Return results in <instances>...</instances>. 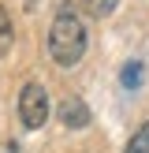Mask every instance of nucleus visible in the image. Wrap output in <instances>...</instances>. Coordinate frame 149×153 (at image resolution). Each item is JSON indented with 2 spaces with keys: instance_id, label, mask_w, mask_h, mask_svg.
Returning a JSON list of instances; mask_svg holds the SVG:
<instances>
[{
  "instance_id": "1",
  "label": "nucleus",
  "mask_w": 149,
  "mask_h": 153,
  "mask_svg": "<svg viewBox=\"0 0 149 153\" xmlns=\"http://www.w3.org/2000/svg\"><path fill=\"white\" fill-rule=\"evenodd\" d=\"M49 56L56 67H74L86 56V22L74 7H60L49 26Z\"/></svg>"
},
{
  "instance_id": "2",
  "label": "nucleus",
  "mask_w": 149,
  "mask_h": 153,
  "mask_svg": "<svg viewBox=\"0 0 149 153\" xmlns=\"http://www.w3.org/2000/svg\"><path fill=\"white\" fill-rule=\"evenodd\" d=\"M19 120L26 131H37V127H45V120H49V94H45L41 82H26L19 94Z\"/></svg>"
},
{
  "instance_id": "3",
  "label": "nucleus",
  "mask_w": 149,
  "mask_h": 153,
  "mask_svg": "<svg viewBox=\"0 0 149 153\" xmlns=\"http://www.w3.org/2000/svg\"><path fill=\"white\" fill-rule=\"evenodd\" d=\"M60 123L71 127V131L89 127V105L82 101V97H63V101H60Z\"/></svg>"
},
{
  "instance_id": "4",
  "label": "nucleus",
  "mask_w": 149,
  "mask_h": 153,
  "mask_svg": "<svg viewBox=\"0 0 149 153\" xmlns=\"http://www.w3.org/2000/svg\"><path fill=\"white\" fill-rule=\"evenodd\" d=\"M116 4L119 0H82V11H86L89 19H104V15L116 11Z\"/></svg>"
},
{
  "instance_id": "5",
  "label": "nucleus",
  "mask_w": 149,
  "mask_h": 153,
  "mask_svg": "<svg viewBox=\"0 0 149 153\" xmlns=\"http://www.w3.org/2000/svg\"><path fill=\"white\" fill-rule=\"evenodd\" d=\"M11 41H15V30H11V15L0 7V56H4L7 49H11Z\"/></svg>"
},
{
  "instance_id": "6",
  "label": "nucleus",
  "mask_w": 149,
  "mask_h": 153,
  "mask_svg": "<svg viewBox=\"0 0 149 153\" xmlns=\"http://www.w3.org/2000/svg\"><path fill=\"white\" fill-rule=\"evenodd\" d=\"M127 153H149V123H142L138 131L131 134V146H127Z\"/></svg>"
},
{
  "instance_id": "7",
  "label": "nucleus",
  "mask_w": 149,
  "mask_h": 153,
  "mask_svg": "<svg viewBox=\"0 0 149 153\" xmlns=\"http://www.w3.org/2000/svg\"><path fill=\"white\" fill-rule=\"evenodd\" d=\"M138 79H142V64H138V60H131V64L123 67V86H127V90H138V86H142Z\"/></svg>"
},
{
  "instance_id": "8",
  "label": "nucleus",
  "mask_w": 149,
  "mask_h": 153,
  "mask_svg": "<svg viewBox=\"0 0 149 153\" xmlns=\"http://www.w3.org/2000/svg\"><path fill=\"white\" fill-rule=\"evenodd\" d=\"M4 153H19V146H7V149H4Z\"/></svg>"
}]
</instances>
